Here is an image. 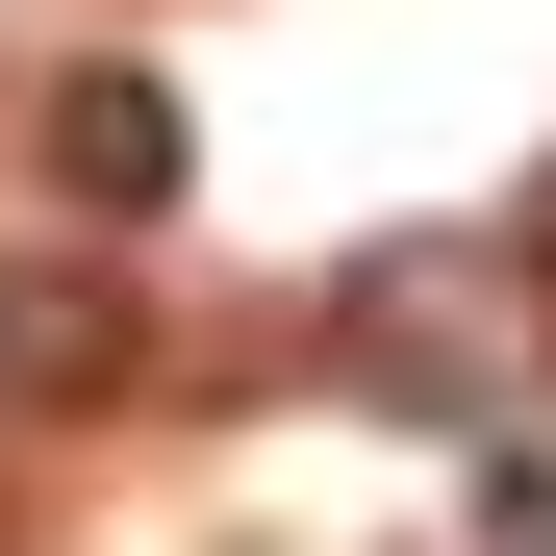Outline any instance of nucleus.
I'll return each mask as SVG.
<instances>
[{
    "label": "nucleus",
    "instance_id": "1",
    "mask_svg": "<svg viewBox=\"0 0 556 556\" xmlns=\"http://www.w3.org/2000/svg\"><path fill=\"white\" fill-rule=\"evenodd\" d=\"M531 354H556L531 228H405V253H354V278H329V380H354V405H405V430H506V405H531Z\"/></svg>",
    "mask_w": 556,
    "mask_h": 556
},
{
    "label": "nucleus",
    "instance_id": "2",
    "mask_svg": "<svg viewBox=\"0 0 556 556\" xmlns=\"http://www.w3.org/2000/svg\"><path fill=\"white\" fill-rule=\"evenodd\" d=\"M26 152H51V203H76V228H152L177 177H203V127H177V76H152V51H76L51 102H26Z\"/></svg>",
    "mask_w": 556,
    "mask_h": 556
},
{
    "label": "nucleus",
    "instance_id": "3",
    "mask_svg": "<svg viewBox=\"0 0 556 556\" xmlns=\"http://www.w3.org/2000/svg\"><path fill=\"white\" fill-rule=\"evenodd\" d=\"M127 380H152L127 278L102 253H0V405H127Z\"/></svg>",
    "mask_w": 556,
    "mask_h": 556
}]
</instances>
